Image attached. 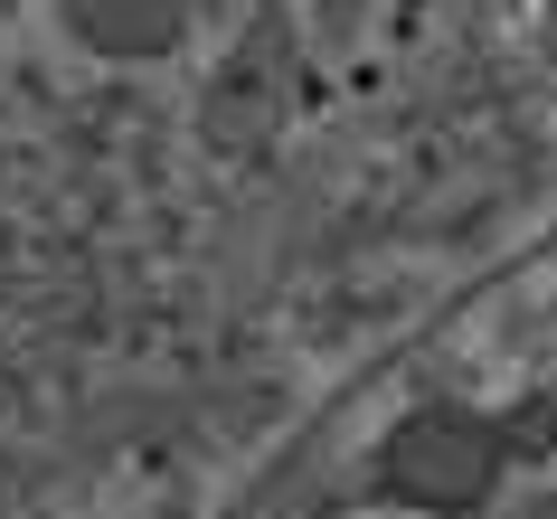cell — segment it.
<instances>
[{
  "label": "cell",
  "instance_id": "obj_1",
  "mask_svg": "<svg viewBox=\"0 0 557 519\" xmlns=\"http://www.w3.org/2000/svg\"><path fill=\"white\" fill-rule=\"evenodd\" d=\"M510 462L520 454H510V425H500V416H482V406H463V397H425V406H407V416L387 425L369 482H379V501H397V510L472 519V510L500 501Z\"/></svg>",
  "mask_w": 557,
  "mask_h": 519
},
{
  "label": "cell",
  "instance_id": "obj_2",
  "mask_svg": "<svg viewBox=\"0 0 557 519\" xmlns=\"http://www.w3.org/2000/svg\"><path fill=\"white\" fill-rule=\"evenodd\" d=\"M66 38L86 58L114 66H151L189 38V0H66Z\"/></svg>",
  "mask_w": 557,
  "mask_h": 519
},
{
  "label": "cell",
  "instance_id": "obj_3",
  "mask_svg": "<svg viewBox=\"0 0 557 519\" xmlns=\"http://www.w3.org/2000/svg\"><path fill=\"white\" fill-rule=\"evenodd\" d=\"M510 519H557V491H529V501H520Z\"/></svg>",
  "mask_w": 557,
  "mask_h": 519
}]
</instances>
